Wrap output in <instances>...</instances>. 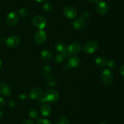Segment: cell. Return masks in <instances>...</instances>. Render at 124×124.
<instances>
[{"label": "cell", "instance_id": "6da1fadb", "mask_svg": "<svg viewBox=\"0 0 124 124\" xmlns=\"http://www.w3.org/2000/svg\"><path fill=\"white\" fill-rule=\"evenodd\" d=\"M32 24L39 30H43L47 24V21L45 17L41 15H35L31 19Z\"/></svg>", "mask_w": 124, "mask_h": 124}, {"label": "cell", "instance_id": "7a4b0ae2", "mask_svg": "<svg viewBox=\"0 0 124 124\" xmlns=\"http://www.w3.org/2000/svg\"><path fill=\"white\" fill-rule=\"evenodd\" d=\"M44 97L47 102L54 103L57 102L59 98V94L54 89H48L45 91Z\"/></svg>", "mask_w": 124, "mask_h": 124}, {"label": "cell", "instance_id": "3957f363", "mask_svg": "<svg viewBox=\"0 0 124 124\" xmlns=\"http://www.w3.org/2000/svg\"><path fill=\"white\" fill-rule=\"evenodd\" d=\"M101 79L105 85H109L112 83L114 78L111 71L108 69H105L102 72L101 74Z\"/></svg>", "mask_w": 124, "mask_h": 124}, {"label": "cell", "instance_id": "277c9868", "mask_svg": "<svg viewBox=\"0 0 124 124\" xmlns=\"http://www.w3.org/2000/svg\"><path fill=\"white\" fill-rule=\"evenodd\" d=\"M98 48V43L94 40H91V41H88V42L85 44L83 47V51L84 53L91 54V53H93L95 51H96Z\"/></svg>", "mask_w": 124, "mask_h": 124}, {"label": "cell", "instance_id": "5b68a950", "mask_svg": "<svg viewBox=\"0 0 124 124\" xmlns=\"http://www.w3.org/2000/svg\"><path fill=\"white\" fill-rule=\"evenodd\" d=\"M20 43V38L17 35H11L8 36L6 41V46L8 48H15L18 46Z\"/></svg>", "mask_w": 124, "mask_h": 124}, {"label": "cell", "instance_id": "8992f818", "mask_svg": "<svg viewBox=\"0 0 124 124\" xmlns=\"http://www.w3.org/2000/svg\"><path fill=\"white\" fill-rule=\"evenodd\" d=\"M54 47L57 52L59 53V54H62L65 57H69L70 53L68 51L67 47H66L64 43L61 42H58L54 44Z\"/></svg>", "mask_w": 124, "mask_h": 124}, {"label": "cell", "instance_id": "52a82bcc", "mask_svg": "<svg viewBox=\"0 0 124 124\" xmlns=\"http://www.w3.org/2000/svg\"><path fill=\"white\" fill-rule=\"evenodd\" d=\"M96 10L99 14L104 15L107 13L108 10V6L107 4L103 1H99L96 4Z\"/></svg>", "mask_w": 124, "mask_h": 124}, {"label": "cell", "instance_id": "ba28073f", "mask_svg": "<svg viewBox=\"0 0 124 124\" xmlns=\"http://www.w3.org/2000/svg\"><path fill=\"white\" fill-rule=\"evenodd\" d=\"M64 14L69 19H73L77 15V10L73 6H66L64 9Z\"/></svg>", "mask_w": 124, "mask_h": 124}, {"label": "cell", "instance_id": "9c48e42d", "mask_svg": "<svg viewBox=\"0 0 124 124\" xmlns=\"http://www.w3.org/2000/svg\"><path fill=\"white\" fill-rule=\"evenodd\" d=\"M47 35L43 30H39L37 31L35 35V40L38 44H42L46 41Z\"/></svg>", "mask_w": 124, "mask_h": 124}, {"label": "cell", "instance_id": "30bf717a", "mask_svg": "<svg viewBox=\"0 0 124 124\" xmlns=\"http://www.w3.org/2000/svg\"><path fill=\"white\" fill-rule=\"evenodd\" d=\"M18 21V15L16 12H11L7 15L6 17V23L10 26H14Z\"/></svg>", "mask_w": 124, "mask_h": 124}, {"label": "cell", "instance_id": "8fae6325", "mask_svg": "<svg viewBox=\"0 0 124 124\" xmlns=\"http://www.w3.org/2000/svg\"><path fill=\"white\" fill-rule=\"evenodd\" d=\"M42 95V91L41 88L38 87L33 88L29 92V97L33 100H39Z\"/></svg>", "mask_w": 124, "mask_h": 124}, {"label": "cell", "instance_id": "7c38bea8", "mask_svg": "<svg viewBox=\"0 0 124 124\" xmlns=\"http://www.w3.org/2000/svg\"><path fill=\"white\" fill-rule=\"evenodd\" d=\"M67 49L70 54H76L81 51V45L78 42H73L68 46Z\"/></svg>", "mask_w": 124, "mask_h": 124}, {"label": "cell", "instance_id": "4fadbf2b", "mask_svg": "<svg viewBox=\"0 0 124 124\" xmlns=\"http://www.w3.org/2000/svg\"><path fill=\"white\" fill-rule=\"evenodd\" d=\"M86 25L85 21L81 18H78L74 19L73 21L72 26L75 29L77 30H82L85 28Z\"/></svg>", "mask_w": 124, "mask_h": 124}, {"label": "cell", "instance_id": "5bb4252c", "mask_svg": "<svg viewBox=\"0 0 124 124\" xmlns=\"http://www.w3.org/2000/svg\"><path fill=\"white\" fill-rule=\"evenodd\" d=\"M70 68H76L79 67V66L81 64V61L80 59L78 57L76 56H72V57H70L68 59L67 63Z\"/></svg>", "mask_w": 124, "mask_h": 124}, {"label": "cell", "instance_id": "9a60e30c", "mask_svg": "<svg viewBox=\"0 0 124 124\" xmlns=\"http://www.w3.org/2000/svg\"><path fill=\"white\" fill-rule=\"evenodd\" d=\"M0 94L5 97H8L12 94L10 88L6 83H2L0 84Z\"/></svg>", "mask_w": 124, "mask_h": 124}, {"label": "cell", "instance_id": "2e32d148", "mask_svg": "<svg viewBox=\"0 0 124 124\" xmlns=\"http://www.w3.org/2000/svg\"><path fill=\"white\" fill-rule=\"evenodd\" d=\"M41 113L44 116H48L52 113V108L47 103H44L41 107Z\"/></svg>", "mask_w": 124, "mask_h": 124}, {"label": "cell", "instance_id": "e0dca14e", "mask_svg": "<svg viewBox=\"0 0 124 124\" xmlns=\"http://www.w3.org/2000/svg\"><path fill=\"white\" fill-rule=\"evenodd\" d=\"M41 58L43 59L44 60L48 61L53 58V53L50 50L48 49H44L41 52L40 54Z\"/></svg>", "mask_w": 124, "mask_h": 124}, {"label": "cell", "instance_id": "ac0fdd59", "mask_svg": "<svg viewBox=\"0 0 124 124\" xmlns=\"http://www.w3.org/2000/svg\"><path fill=\"white\" fill-rule=\"evenodd\" d=\"M46 83L50 87H54L58 84V79L53 75H48L46 79Z\"/></svg>", "mask_w": 124, "mask_h": 124}, {"label": "cell", "instance_id": "d6986e66", "mask_svg": "<svg viewBox=\"0 0 124 124\" xmlns=\"http://www.w3.org/2000/svg\"><path fill=\"white\" fill-rule=\"evenodd\" d=\"M95 63L99 68H103L107 65V61L102 57H98L95 59Z\"/></svg>", "mask_w": 124, "mask_h": 124}, {"label": "cell", "instance_id": "ffe728a7", "mask_svg": "<svg viewBox=\"0 0 124 124\" xmlns=\"http://www.w3.org/2000/svg\"><path fill=\"white\" fill-rule=\"evenodd\" d=\"M51 71H52L51 67L47 64H44V65L42 66L41 68V73L44 75H49L51 72Z\"/></svg>", "mask_w": 124, "mask_h": 124}, {"label": "cell", "instance_id": "44dd1931", "mask_svg": "<svg viewBox=\"0 0 124 124\" xmlns=\"http://www.w3.org/2000/svg\"><path fill=\"white\" fill-rule=\"evenodd\" d=\"M18 14L21 17L25 18V17H27L28 15H29V11L25 8H21L18 10Z\"/></svg>", "mask_w": 124, "mask_h": 124}, {"label": "cell", "instance_id": "7402d4cb", "mask_svg": "<svg viewBox=\"0 0 124 124\" xmlns=\"http://www.w3.org/2000/svg\"><path fill=\"white\" fill-rule=\"evenodd\" d=\"M65 58V57L63 55L58 54L56 55L55 57H54V62L56 63H58V64H60V63H62L64 62Z\"/></svg>", "mask_w": 124, "mask_h": 124}, {"label": "cell", "instance_id": "603a6c76", "mask_svg": "<svg viewBox=\"0 0 124 124\" xmlns=\"http://www.w3.org/2000/svg\"><path fill=\"white\" fill-rule=\"evenodd\" d=\"M43 9L46 12H50L53 9V6L49 1H47L43 5Z\"/></svg>", "mask_w": 124, "mask_h": 124}, {"label": "cell", "instance_id": "cb8c5ba5", "mask_svg": "<svg viewBox=\"0 0 124 124\" xmlns=\"http://www.w3.org/2000/svg\"><path fill=\"white\" fill-rule=\"evenodd\" d=\"M29 115H30L31 118L36 119V118L39 116L38 111L37 109H35V108H32V109H30V111H29Z\"/></svg>", "mask_w": 124, "mask_h": 124}, {"label": "cell", "instance_id": "d4e9b609", "mask_svg": "<svg viewBox=\"0 0 124 124\" xmlns=\"http://www.w3.org/2000/svg\"><path fill=\"white\" fill-rule=\"evenodd\" d=\"M56 124H70L69 120L65 117H60L57 120Z\"/></svg>", "mask_w": 124, "mask_h": 124}, {"label": "cell", "instance_id": "484cf974", "mask_svg": "<svg viewBox=\"0 0 124 124\" xmlns=\"http://www.w3.org/2000/svg\"><path fill=\"white\" fill-rule=\"evenodd\" d=\"M36 124H52V123L48 119L41 118V119H39L37 120Z\"/></svg>", "mask_w": 124, "mask_h": 124}, {"label": "cell", "instance_id": "4316f807", "mask_svg": "<svg viewBox=\"0 0 124 124\" xmlns=\"http://www.w3.org/2000/svg\"><path fill=\"white\" fill-rule=\"evenodd\" d=\"M107 64L108 65V66L110 68H111V69H113V68H115L116 66V64L115 63V62L113 60H110L108 62H107Z\"/></svg>", "mask_w": 124, "mask_h": 124}, {"label": "cell", "instance_id": "83f0119b", "mask_svg": "<svg viewBox=\"0 0 124 124\" xmlns=\"http://www.w3.org/2000/svg\"><path fill=\"white\" fill-rule=\"evenodd\" d=\"M90 13L88 11H84V12H83L81 14V18H82L84 19L88 18L90 17Z\"/></svg>", "mask_w": 124, "mask_h": 124}, {"label": "cell", "instance_id": "f1b7e54d", "mask_svg": "<svg viewBox=\"0 0 124 124\" xmlns=\"http://www.w3.org/2000/svg\"><path fill=\"white\" fill-rule=\"evenodd\" d=\"M7 105L10 107V108H13V107L16 105V103L15 100H10L7 102Z\"/></svg>", "mask_w": 124, "mask_h": 124}, {"label": "cell", "instance_id": "f546056e", "mask_svg": "<svg viewBox=\"0 0 124 124\" xmlns=\"http://www.w3.org/2000/svg\"><path fill=\"white\" fill-rule=\"evenodd\" d=\"M6 105V102H5L4 99L2 97H0V108H2Z\"/></svg>", "mask_w": 124, "mask_h": 124}, {"label": "cell", "instance_id": "4dcf8cb0", "mask_svg": "<svg viewBox=\"0 0 124 124\" xmlns=\"http://www.w3.org/2000/svg\"><path fill=\"white\" fill-rule=\"evenodd\" d=\"M21 124H34V122L31 119H25L22 122Z\"/></svg>", "mask_w": 124, "mask_h": 124}, {"label": "cell", "instance_id": "1f68e13d", "mask_svg": "<svg viewBox=\"0 0 124 124\" xmlns=\"http://www.w3.org/2000/svg\"><path fill=\"white\" fill-rule=\"evenodd\" d=\"M119 71L121 75L124 77V64H122V65L121 66L119 69Z\"/></svg>", "mask_w": 124, "mask_h": 124}, {"label": "cell", "instance_id": "d6a6232c", "mask_svg": "<svg viewBox=\"0 0 124 124\" xmlns=\"http://www.w3.org/2000/svg\"><path fill=\"white\" fill-rule=\"evenodd\" d=\"M87 1H88V2H92V3L95 4H96L98 3V2H99L100 0H87Z\"/></svg>", "mask_w": 124, "mask_h": 124}, {"label": "cell", "instance_id": "836d02e7", "mask_svg": "<svg viewBox=\"0 0 124 124\" xmlns=\"http://www.w3.org/2000/svg\"><path fill=\"white\" fill-rule=\"evenodd\" d=\"M36 1L38 2H42L46 1V0H36Z\"/></svg>", "mask_w": 124, "mask_h": 124}, {"label": "cell", "instance_id": "e575fe53", "mask_svg": "<svg viewBox=\"0 0 124 124\" xmlns=\"http://www.w3.org/2000/svg\"><path fill=\"white\" fill-rule=\"evenodd\" d=\"M2 115H3V113H2V111H0V118L2 117Z\"/></svg>", "mask_w": 124, "mask_h": 124}, {"label": "cell", "instance_id": "d590c367", "mask_svg": "<svg viewBox=\"0 0 124 124\" xmlns=\"http://www.w3.org/2000/svg\"><path fill=\"white\" fill-rule=\"evenodd\" d=\"M1 66H2V63H1V60H0V70H1Z\"/></svg>", "mask_w": 124, "mask_h": 124}, {"label": "cell", "instance_id": "8d00e7d4", "mask_svg": "<svg viewBox=\"0 0 124 124\" xmlns=\"http://www.w3.org/2000/svg\"><path fill=\"white\" fill-rule=\"evenodd\" d=\"M100 124H107L105 122H102V123H101Z\"/></svg>", "mask_w": 124, "mask_h": 124}]
</instances>
